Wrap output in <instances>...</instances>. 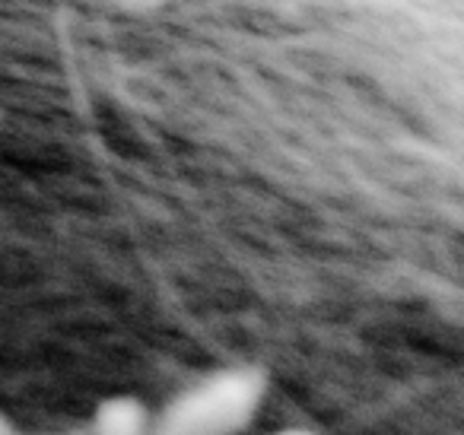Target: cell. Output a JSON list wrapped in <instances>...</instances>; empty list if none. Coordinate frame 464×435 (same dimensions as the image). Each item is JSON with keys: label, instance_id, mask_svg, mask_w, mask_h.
Returning <instances> with one entry per match:
<instances>
[{"label": "cell", "instance_id": "6da1fadb", "mask_svg": "<svg viewBox=\"0 0 464 435\" xmlns=\"http://www.w3.org/2000/svg\"><path fill=\"white\" fill-rule=\"evenodd\" d=\"M267 397V375L258 365H229L198 378L160 410L150 435H242Z\"/></svg>", "mask_w": 464, "mask_h": 435}, {"label": "cell", "instance_id": "7a4b0ae2", "mask_svg": "<svg viewBox=\"0 0 464 435\" xmlns=\"http://www.w3.org/2000/svg\"><path fill=\"white\" fill-rule=\"evenodd\" d=\"M153 410L137 394H111L96 403L86 435H150Z\"/></svg>", "mask_w": 464, "mask_h": 435}, {"label": "cell", "instance_id": "5b68a950", "mask_svg": "<svg viewBox=\"0 0 464 435\" xmlns=\"http://www.w3.org/2000/svg\"><path fill=\"white\" fill-rule=\"evenodd\" d=\"M0 435H23L20 429H16V422L10 420V416L4 413V410H0Z\"/></svg>", "mask_w": 464, "mask_h": 435}, {"label": "cell", "instance_id": "277c9868", "mask_svg": "<svg viewBox=\"0 0 464 435\" xmlns=\"http://www.w3.org/2000/svg\"><path fill=\"white\" fill-rule=\"evenodd\" d=\"M246 435V432H242ZM261 435H324L318 429H309V426H284V429H271V432H261Z\"/></svg>", "mask_w": 464, "mask_h": 435}, {"label": "cell", "instance_id": "3957f363", "mask_svg": "<svg viewBox=\"0 0 464 435\" xmlns=\"http://www.w3.org/2000/svg\"><path fill=\"white\" fill-rule=\"evenodd\" d=\"M172 0H111V7L121 10L128 16H153L160 10H166Z\"/></svg>", "mask_w": 464, "mask_h": 435}]
</instances>
